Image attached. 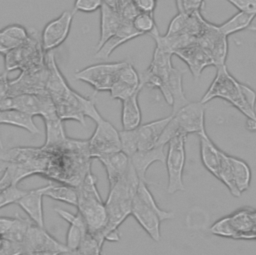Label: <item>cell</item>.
Instances as JSON below:
<instances>
[{"label":"cell","mask_w":256,"mask_h":255,"mask_svg":"<svg viewBox=\"0 0 256 255\" xmlns=\"http://www.w3.org/2000/svg\"><path fill=\"white\" fill-rule=\"evenodd\" d=\"M15 221V216L13 217H0V236L4 237L11 229Z\"/></svg>","instance_id":"cell-45"},{"label":"cell","mask_w":256,"mask_h":255,"mask_svg":"<svg viewBox=\"0 0 256 255\" xmlns=\"http://www.w3.org/2000/svg\"><path fill=\"white\" fill-rule=\"evenodd\" d=\"M158 0H134V4L139 12L153 14Z\"/></svg>","instance_id":"cell-44"},{"label":"cell","mask_w":256,"mask_h":255,"mask_svg":"<svg viewBox=\"0 0 256 255\" xmlns=\"http://www.w3.org/2000/svg\"><path fill=\"white\" fill-rule=\"evenodd\" d=\"M12 95L10 81L7 78V72L0 74V109L12 108Z\"/></svg>","instance_id":"cell-39"},{"label":"cell","mask_w":256,"mask_h":255,"mask_svg":"<svg viewBox=\"0 0 256 255\" xmlns=\"http://www.w3.org/2000/svg\"><path fill=\"white\" fill-rule=\"evenodd\" d=\"M131 215L155 242H158L161 239L160 223L175 217L173 212L165 211L157 205L153 195L147 187V183L143 181L139 182L133 198Z\"/></svg>","instance_id":"cell-3"},{"label":"cell","mask_w":256,"mask_h":255,"mask_svg":"<svg viewBox=\"0 0 256 255\" xmlns=\"http://www.w3.org/2000/svg\"><path fill=\"white\" fill-rule=\"evenodd\" d=\"M121 151L131 157L135 152L138 151V140L136 129L133 130H121L119 131Z\"/></svg>","instance_id":"cell-35"},{"label":"cell","mask_w":256,"mask_h":255,"mask_svg":"<svg viewBox=\"0 0 256 255\" xmlns=\"http://www.w3.org/2000/svg\"><path fill=\"white\" fill-rule=\"evenodd\" d=\"M230 163L232 169V177L235 188L237 191L242 194L246 191L251 182V170L248 164L242 159L230 156Z\"/></svg>","instance_id":"cell-31"},{"label":"cell","mask_w":256,"mask_h":255,"mask_svg":"<svg viewBox=\"0 0 256 255\" xmlns=\"http://www.w3.org/2000/svg\"><path fill=\"white\" fill-rule=\"evenodd\" d=\"M45 124L46 140L44 147H55L63 143L67 137L63 128V120L57 114L56 108L48 111L42 116Z\"/></svg>","instance_id":"cell-24"},{"label":"cell","mask_w":256,"mask_h":255,"mask_svg":"<svg viewBox=\"0 0 256 255\" xmlns=\"http://www.w3.org/2000/svg\"><path fill=\"white\" fill-rule=\"evenodd\" d=\"M134 28L141 34H150L157 28L153 14L151 13H139L132 21Z\"/></svg>","instance_id":"cell-36"},{"label":"cell","mask_w":256,"mask_h":255,"mask_svg":"<svg viewBox=\"0 0 256 255\" xmlns=\"http://www.w3.org/2000/svg\"><path fill=\"white\" fill-rule=\"evenodd\" d=\"M105 167L109 187L113 186L121 178H123L129 171L131 166V160L128 155L123 151L116 152L98 159Z\"/></svg>","instance_id":"cell-22"},{"label":"cell","mask_w":256,"mask_h":255,"mask_svg":"<svg viewBox=\"0 0 256 255\" xmlns=\"http://www.w3.org/2000/svg\"><path fill=\"white\" fill-rule=\"evenodd\" d=\"M23 244L26 250V255L30 252L40 251H54L60 254L70 253V250L65 244L60 243L52 237L44 227H40L33 222L27 231Z\"/></svg>","instance_id":"cell-13"},{"label":"cell","mask_w":256,"mask_h":255,"mask_svg":"<svg viewBox=\"0 0 256 255\" xmlns=\"http://www.w3.org/2000/svg\"><path fill=\"white\" fill-rule=\"evenodd\" d=\"M54 210L62 219H64L69 224V228L66 234L65 245L70 250V254H72L80 246L83 238L88 233L86 223L83 217L78 212L76 214H72L66 210H62L59 208H55Z\"/></svg>","instance_id":"cell-17"},{"label":"cell","mask_w":256,"mask_h":255,"mask_svg":"<svg viewBox=\"0 0 256 255\" xmlns=\"http://www.w3.org/2000/svg\"><path fill=\"white\" fill-rule=\"evenodd\" d=\"M254 240H256V236H255V239Z\"/></svg>","instance_id":"cell-52"},{"label":"cell","mask_w":256,"mask_h":255,"mask_svg":"<svg viewBox=\"0 0 256 255\" xmlns=\"http://www.w3.org/2000/svg\"><path fill=\"white\" fill-rule=\"evenodd\" d=\"M187 136L179 134L168 142L166 153V168L168 174L167 192L173 194L178 191H184L183 171L186 160L185 143Z\"/></svg>","instance_id":"cell-8"},{"label":"cell","mask_w":256,"mask_h":255,"mask_svg":"<svg viewBox=\"0 0 256 255\" xmlns=\"http://www.w3.org/2000/svg\"><path fill=\"white\" fill-rule=\"evenodd\" d=\"M0 124H6L22 128L31 134L40 133L38 127L33 121V116L18 109H0Z\"/></svg>","instance_id":"cell-26"},{"label":"cell","mask_w":256,"mask_h":255,"mask_svg":"<svg viewBox=\"0 0 256 255\" xmlns=\"http://www.w3.org/2000/svg\"><path fill=\"white\" fill-rule=\"evenodd\" d=\"M103 3V0H75L73 11L92 13L100 9Z\"/></svg>","instance_id":"cell-41"},{"label":"cell","mask_w":256,"mask_h":255,"mask_svg":"<svg viewBox=\"0 0 256 255\" xmlns=\"http://www.w3.org/2000/svg\"><path fill=\"white\" fill-rule=\"evenodd\" d=\"M250 31H254V32H256V25H253V26H250L249 28H248Z\"/></svg>","instance_id":"cell-50"},{"label":"cell","mask_w":256,"mask_h":255,"mask_svg":"<svg viewBox=\"0 0 256 255\" xmlns=\"http://www.w3.org/2000/svg\"><path fill=\"white\" fill-rule=\"evenodd\" d=\"M27 255H61V254L54 251H40V252H30Z\"/></svg>","instance_id":"cell-47"},{"label":"cell","mask_w":256,"mask_h":255,"mask_svg":"<svg viewBox=\"0 0 256 255\" xmlns=\"http://www.w3.org/2000/svg\"><path fill=\"white\" fill-rule=\"evenodd\" d=\"M31 224H32V221L26 218H22L16 214L15 221L11 229L9 230V232L4 236V238H8L20 243H24L27 231Z\"/></svg>","instance_id":"cell-33"},{"label":"cell","mask_w":256,"mask_h":255,"mask_svg":"<svg viewBox=\"0 0 256 255\" xmlns=\"http://www.w3.org/2000/svg\"><path fill=\"white\" fill-rule=\"evenodd\" d=\"M216 69V76L200 102L206 104L214 98L224 99L236 107L247 119L256 122V110L252 109L245 101L241 83L229 73L226 65Z\"/></svg>","instance_id":"cell-4"},{"label":"cell","mask_w":256,"mask_h":255,"mask_svg":"<svg viewBox=\"0 0 256 255\" xmlns=\"http://www.w3.org/2000/svg\"><path fill=\"white\" fill-rule=\"evenodd\" d=\"M125 61L99 63L87 66L77 71L74 77L89 84L95 91H110L117 80L118 74Z\"/></svg>","instance_id":"cell-10"},{"label":"cell","mask_w":256,"mask_h":255,"mask_svg":"<svg viewBox=\"0 0 256 255\" xmlns=\"http://www.w3.org/2000/svg\"><path fill=\"white\" fill-rule=\"evenodd\" d=\"M171 115L145 124H141L138 128H136L138 150H148L157 146L159 138L169 123Z\"/></svg>","instance_id":"cell-19"},{"label":"cell","mask_w":256,"mask_h":255,"mask_svg":"<svg viewBox=\"0 0 256 255\" xmlns=\"http://www.w3.org/2000/svg\"><path fill=\"white\" fill-rule=\"evenodd\" d=\"M29 39L27 30L18 24L6 26L0 30V53L7 54L20 47Z\"/></svg>","instance_id":"cell-25"},{"label":"cell","mask_w":256,"mask_h":255,"mask_svg":"<svg viewBox=\"0 0 256 255\" xmlns=\"http://www.w3.org/2000/svg\"><path fill=\"white\" fill-rule=\"evenodd\" d=\"M46 185L26 190L25 194L16 203L27 214L33 223L40 227H44V214H43V197L45 196Z\"/></svg>","instance_id":"cell-16"},{"label":"cell","mask_w":256,"mask_h":255,"mask_svg":"<svg viewBox=\"0 0 256 255\" xmlns=\"http://www.w3.org/2000/svg\"><path fill=\"white\" fill-rule=\"evenodd\" d=\"M165 146L158 145L152 149L148 150H138L135 152L131 157V163L139 177V179L147 184H151L149 180L146 178V172L148 168L154 162H162L165 163L166 161V153L164 152Z\"/></svg>","instance_id":"cell-18"},{"label":"cell","mask_w":256,"mask_h":255,"mask_svg":"<svg viewBox=\"0 0 256 255\" xmlns=\"http://www.w3.org/2000/svg\"><path fill=\"white\" fill-rule=\"evenodd\" d=\"M123 20L118 11L103 3L100 8V37L96 45L98 50L120 28Z\"/></svg>","instance_id":"cell-23"},{"label":"cell","mask_w":256,"mask_h":255,"mask_svg":"<svg viewBox=\"0 0 256 255\" xmlns=\"http://www.w3.org/2000/svg\"><path fill=\"white\" fill-rule=\"evenodd\" d=\"M10 185H14L13 182H12L11 176H10V174H9L6 170H4V171L2 172V176L0 177V193H1L5 188H7V187L10 186Z\"/></svg>","instance_id":"cell-46"},{"label":"cell","mask_w":256,"mask_h":255,"mask_svg":"<svg viewBox=\"0 0 256 255\" xmlns=\"http://www.w3.org/2000/svg\"><path fill=\"white\" fill-rule=\"evenodd\" d=\"M255 17L256 15L254 14H248L245 12L238 11L231 18H229L224 23L219 25L218 28L224 35L228 37L231 34L237 33L244 29H248L251 26V23Z\"/></svg>","instance_id":"cell-32"},{"label":"cell","mask_w":256,"mask_h":255,"mask_svg":"<svg viewBox=\"0 0 256 255\" xmlns=\"http://www.w3.org/2000/svg\"><path fill=\"white\" fill-rule=\"evenodd\" d=\"M141 90H142V88H138V89L134 88V87L129 86L117 79L115 81V83L113 84V86L111 87L109 92H110L111 98L120 100L122 102V101L126 100L127 98H129L130 96H132L137 91H141Z\"/></svg>","instance_id":"cell-37"},{"label":"cell","mask_w":256,"mask_h":255,"mask_svg":"<svg viewBox=\"0 0 256 255\" xmlns=\"http://www.w3.org/2000/svg\"><path fill=\"white\" fill-rule=\"evenodd\" d=\"M139 36H141V34L134 28L132 22L123 21L118 31L110 39H108L98 50H96L95 58L107 59L119 46Z\"/></svg>","instance_id":"cell-20"},{"label":"cell","mask_w":256,"mask_h":255,"mask_svg":"<svg viewBox=\"0 0 256 255\" xmlns=\"http://www.w3.org/2000/svg\"><path fill=\"white\" fill-rule=\"evenodd\" d=\"M0 255H26L23 243L4 238L0 240Z\"/></svg>","instance_id":"cell-40"},{"label":"cell","mask_w":256,"mask_h":255,"mask_svg":"<svg viewBox=\"0 0 256 255\" xmlns=\"http://www.w3.org/2000/svg\"><path fill=\"white\" fill-rule=\"evenodd\" d=\"M0 149H3V144H2V138H1V134H0Z\"/></svg>","instance_id":"cell-51"},{"label":"cell","mask_w":256,"mask_h":255,"mask_svg":"<svg viewBox=\"0 0 256 255\" xmlns=\"http://www.w3.org/2000/svg\"><path fill=\"white\" fill-rule=\"evenodd\" d=\"M102 246L103 244H101L91 234L87 233L80 246L72 253V255H101Z\"/></svg>","instance_id":"cell-34"},{"label":"cell","mask_w":256,"mask_h":255,"mask_svg":"<svg viewBox=\"0 0 256 255\" xmlns=\"http://www.w3.org/2000/svg\"><path fill=\"white\" fill-rule=\"evenodd\" d=\"M174 55L186 63L195 80L201 77L202 71L206 67L214 66V61L209 51L197 41L175 51Z\"/></svg>","instance_id":"cell-15"},{"label":"cell","mask_w":256,"mask_h":255,"mask_svg":"<svg viewBox=\"0 0 256 255\" xmlns=\"http://www.w3.org/2000/svg\"><path fill=\"white\" fill-rule=\"evenodd\" d=\"M200 143V157L203 166L218 179L223 152L219 150L207 135L206 131L198 134Z\"/></svg>","instance_id":"cell-21"},{"label":"cell","mask_w":256,"mask_h":255,"mask_svg":"<svg viewBox=\"0 0 256 255\" xmlns=\"http://www.w3.org/2000/svg\"><path fill=\"white\" fill-rule=\"evenodd\" d=\"M172 53L155 46L153 57L151 60L150 65L148 66L147 70H149L151 73L155 74L156 76L160 77L162 80L166 81L168 80L170 71L172 70Z\"/></svg>","instance_id":"cell-30"},{"label":"cell","mask_w":256,"mask_h":255,"mask_svg":"<svg viewBox=\"0 0 256 255\" xmlns=\"http://www.w3.org/2000/svg\"><path fill=\"white\" fill-rule=\"evenodd\" d=\"M95 123V131L91 138L87 140L90 157L98 160L121 151L119 131L103 117Z\"/></svg>","instance_id":"cell-9"},{"label":"cell","mask_w":256,"mask_h":255,"mask_svg":"<svg viewBox=\"0 0 256 255\" xmlns=\"http://www.w3.org/2000/svg\"><path fill=\"white\" fill-rule=\"evenodd\" d=\"M140 181L131 163L128 173L109 187L108 196L105 200L107 211V224L103 233L105 241H119L118 228L131 215L133 198Z\"/></svg>","instance_id":"cell-1"},{"label":"cell","mask_w":256,"mask_h":255,"mask_svg":"<svg viewBox=\"0 0 256 255\" xmlns=\"http://www.w3.org/2000/svg\"><path fill=\"white\" fill-rule=\"evenodd\" d=\"M52 100L57 114L63 121L75 120L85 126L86 116L95 122L102 118L92 99L78 94L70 87L63 94Z\"/></svg>","instance_id":"cell-7"},{"label":"cell","mask_w":256,"mask_h":255,"mask_svg":"<svg viewBox=\"0 0 256 255\" xmlns=\"http://www.w3.org/2000/svg\"><path fill=\"white\" fill-rule=\"evenodd\" d=\"M240 12L256 15V0H226Z\"/></svg>","instance_id":"cell-43"},{"label":"cell","mask_w":256,"mask_h":255,"mask_svg":"<svg viewBox=\"0 0 256 255\" xmlns=\"http://www.w3.org/2000/svg\"><path fill=\"white\" fill-rule=\"evenodd\" d=\"M103 2L114 9H116L117 7V0H103Z\"/></svg>","instance_id":"cell-48"},{"label":"cell","mask_w":256,"mask_h":255,"mask_svg":"<svg viewBox=\"0 0 256 255\" xmlns=\"http://www.w3.org/2000/svg\"><path fill=\"white\" fill-rule=\"evenodd\" d=\"M44 195L53 200L64 202L72 206H77L78 191L77 187L75 186L61 182H49L46 185Z\"/></svg>","instance_id":"cell-29"},{"label":"cell","mask_w":256,"mask_h":255,"mask_svg":"<svg viewBox=\"0 0 256 255\" xmlns=\"http://www.w3.org/2000/svg\"><path fill=\"white\" fill-rule=\"evenodd\" d=\"M204 5V0H181V7L178 12H183L186 14L201 12Z\"/></svg>","instance_id":"cell-42"},{"label":"cell","mask_w":256,"mask_h":255,"mask_svg":"<svg viewBox=\"0 0 256 255\" xmlns=\"http://www.w3.org/2000/svg\"><path fill=\"white\" fill-rule=\"evenodd\" d=\"M209 231L217 236L236 240H254L256 236V210L243 208L216 221Z\"/></svg>","instance_id":"cell-6"},{"label":"cell","mask_w":256,"mask_h":255,"mask_svg":"<svg viewBox=\"0 0 256 255\" xmlns=\"http://www.w3.org/2000/svg\"><path fill=\"white\" fill-rule=\"evenodd\" d=\"M96 177L89 171L82 183L77 187V212L83 217L88 233L104 244L103 236L107 224V211L105 201L100 196L96 186Z\"/></svg>","instance_id":"cell-2"},{"label":"cell","mask_w":256,"mask_h":255,"mask_svg":"<svg viewBox=\"0 0 256 255\" xmlns=\"http://www.w3.org/2000/svg\"><path fill=\"white\" fill-rule=\"evenodd\" d=\"M1 238H2V237H1V236H0V240H1Z\"/></svg>","instance_id":"cell-53"},{"label":"cell","mask_w":256,"mask_h":255,"mask_svg":"<svg viewBox=\"0 0 256 255\" xmlns=\"http://www.w3.org/2000/svg\"><path fill=\"white\" fill-rule=\"evenodd\" d=\"M12 108L18 109L31 116H43L48 111L55 108V104L44 90L33 93H20L12 98Z\"/></svg>","instance_id":"cell-14"},{"label":"cell","mask_w":256,"mask_h":255,"mask_svg":"<svg viewBox=\"0 0 256 255\" xmlns=\"http://www.w3.org/2000/svg\"><path fill=\"white\" fill-rule=\"evenodd\" d=\"M74 11H63L57 18L49 21L41 34V47L49 52L59 47L69 36Z\"/></svg>","instance_id":"cell-11"},{"label":"cell","mask_w":256,"mask_h":255,"mask_svg":"<svg viewBox=\"0 0 256 255\" xmlns=\"http://www.w3.org/2000/svg\"><path fill=\"white\" fill-rule=\"evenodd\" d=\"M197 42L209 51L216 68L225 65L228 54V41L227 36L219 30L218 26L207 21Z\"/></svg>","instance_id":"cell-12"},{"label":"cell","mask_w":256,"mask_h":255,"mask_svg":"<svg viewBox=\"0 0 256 255\" xmlns=\"http://www.w3.org/2000/svg\"><path fill=\"white\" fill-rule=\"evenodd\" d=\"M140 91H137L132 96L122 101L121 109V124L124 130H133L141 125V110L138 103V95Z\"/></svg>","instance_id":"cell-27"},{"label":"cell","mask_w":256,"mask_h":255,"mask_svg":"<svg viewBox=\"0 0 256 255\" xmlns=\"http://www.w3.org/2000/svg\"><path fill=\"white\" fill-rule=\"evenodd\" d=\"M26 190L18 188L17 185H10L0 193V209L10 204L17 203L25 194Z\"/></svg>","instance_id":"cell-38"},{"label":"cell","mask_w":256,"mask_h":255,"mask_svg":"<svg viewBox=\"0 0 256 255\" xmlns=\"http://www.w3.org/2000/svg\"><path fill=\"white\" fill-rule=\"evenodd\" d=\"M183 73L178 68L173 67L167 80V89L172 98V114L176 113L190 101L185 97L182 84Z\"/></svg>","instance_id":"cell-28"},{"label":"cell","mask_w":256,"mask_h":255,"mask_svg":"<svg viewBox=\"0 0 256 255\" xmlns=\"http://www.w3.org/2000/svg\"><path fill=\"white\" fill-rule=\"evenodd\" d=\"M175 3H176V8L179 11L180 7H181V0H175Z\"/></svg>","instance_id":"cell-49"},{"label":"cell","mask_w":256,"mask_h":255,"mask_svg":"<svg viewBox=\"0 0 256 255\" xmlns=\"http://www.w3.org/2000/svg\"><path fill=\"white\" fill-rule=\"evenodd\" d=\"M205 130V104L189 102L176 113L171 114V119L159 138L158 145L166 146L168 142L179 134L197 135Z\"/></svg>","instance_id":"cell-5"}]
</instances>
